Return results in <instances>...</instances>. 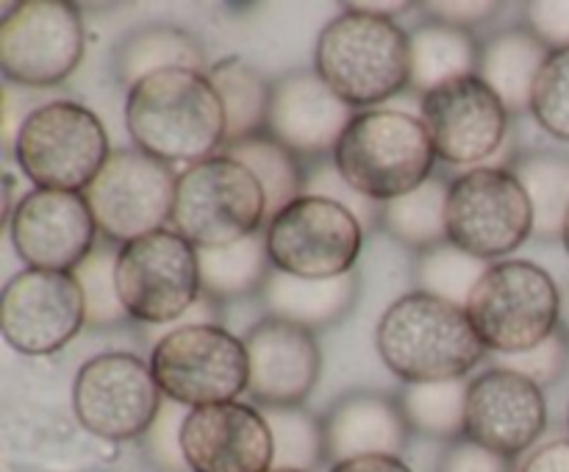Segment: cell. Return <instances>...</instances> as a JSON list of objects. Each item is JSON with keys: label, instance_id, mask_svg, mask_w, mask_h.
<instances>
[{"label": "cell", "instance_id": "obj_1", "mask_svg": "<svg viewBox=\"0 0 569 472\" xmlns=\"http://www.w3.org/2000/svg\"><path fill=\"white\" fill-rule=\"evenodd\" d=\"M126 125L133 144L164 164H200L226 148L228 120L203 70L156 72L128 89Z\"/></svg>", "mask_w": 569, "mask_h": 472}, {"label": "cell", "instance_id": "obj_2", "mask_svg": "<svg viewBox=\"0 0 569 472\" xmlns=\"http://www.w3.org/2000/svg\"><path fill=\"white\" fill-rule=\"evenodd\" d=\"M376 348L387 370L403 383L459 381L487 353L467 309L420 289L383 311Z\"/></svg>", "mask_w": 569, "mask_h": 472}, {"label": "cell", "instance_id": "obj_3", "mask_svg": "<svg viewBox=\"0 0 569 472\" xmlns=\"http://www.w3.org/2000/svg\"><path fill=\"white\" fill-rule=\"evenodd\" d=\"M315 70L339 100L370 111L411 83L409 33L395 20L345 9L317 37Z\"/></svg>", "mask_w": 569, "mask_h": 472}, {"label": "cell", "instance_id": "obj_4", "mask_svg": "<svg viewBox=\"0 0 569 472\" xmlns=\"http://www.w3.org/2000/svg\"><path fill=\"white\" fill-rule=\"evenodd\" d=\"M431 137L420 117L398 109L359 111L333 150L345 181L376 203L400 198L433 175Z\"/></svg>", "mask_w": 569, "mask_h": 472}, {"label": "cell", "instance_id": "obj_5", "mask_svg": "<svg viewBox=\"0 0 569 472\" xmlns=\"http://www.w3.org/2000/svg\"><path fill=\"white\" fill-rule=\"evenodd\" d=\"M472 328L495 355L533 350L561 328V292L553 275L533 261H500L472 289Z\"/></svg>", "mask_w": 569, "mask_h": 472}, {"label": "cell", "instance_id": "obj_6", "mask_svg": "<svg viewBox=\"0 0 569 472\" xmlns=\"http://www.w3.org/2000/svg\"><path fill=\"white\" fill-rule=\"evenodd\" d=\"M109 155L103 122L76 100H48L31 109L14 139L17 164L37 189L87 192Z\"/></svg>", "mask_w": 569, "mask_h": 472}, {"label": "cell", "instance_id": "obj_7", "mask_svg": "<svg viewBox=\"0 0 569 472\" xmlns=\"http://www.w3.org/2000/svg\"><path fill=\"white\" fill-rule=\"evenodd\" d=\"M264 222V189L239 161L220 153L178 175L170 225L198 250L253 237Z\"/></svg>", "mask_w": 569, "mask_h": 472}, {"label": "cell", "instance_id": "obj_8", "mask_svg": "<svg viewBox=\"0 0 569 472\" xmlns=\"http://www.w3.org/2000/svg\"><path fill=\"white\" fill-rule=\"evenodd\" d=\"M150 370L167 400L203 409L233 403L250 389V359L244 339L222 325H189L156 339Z\"/></svg>", "mask_w": 569, "mask_h": 472}, {"label": "cell", "instance_id": "obj_9", "mask_svg": "<svg viewBox=\"0 0 569 472\" xmlns=\"http://www.w3.org/2000/svg\"><path fill=\"white\" fill-rule=\"evenodd\" d=\"M117 292L131 320L153 328L172 325L203 294L198 248L172 228L120 244Z\"/></svg>", "mask_w": 569, "mask_h": 472}, {"label": "cell", "instance_id": "obj_10", "mask_svg": "<svg viewBox=\"0 0 569 472\" xmlns=\"http://www.w3.org/2000/svg\"><path fill=\"white\" fill-rule=\"evenodd\" d=\"M533 237V209L511 170L472 167L450 183L448 242L476 259L515 253Z\"/></svg>", "mask_w": 569, "mask_h": 472}, {"label": "cell", "instance_id": "obj_11", "mask_svg": "<svg viewBox=\"0 0 569 472\" xmlns=\"http://www.w3.org/2000/svg\"><path fill=\"white\" fill-rule=\"evenodd\" d=\"M264 237L272 270L326 281L353 272L365 228L333 200L300 194L267 222Z\"/></svg>", "mask_w": 569, "mask_h": 472}, {"label": "cell", "instance_id": "obj_12", "mask_svg": "<svg viewBox=\"0 0 569 472\" xmlns=\"http://www.w3.org/2000/svg\"><path fill=\"white\" fill-rule=\"evenodd\" d=\"M178 172L139 148L111 150L83 192L106 242L128 244L161 231L172 217Z\"/></svg>", "mask_w": 569, "mask_h": 472}, {"label": "cell", "instance_id": "obj_13", "mask_svg": "<svg viewBox=\"0 0 569 472\" xmlns=\"http://www.w3.org/2000/svg\"><path fill=\"white\" fill-rule=\"evenodd\" d=\"M164 392L156 383L150 361L133 353L92 355L72 383V411L83 431L103 442L142 439L159 416Z\"/></svg>", "mask_w": 569, "mask_h": 472}, {"label": "cell", "instance_id": "obj_14", "mask_svg": "<svg viewBox=\"0 0 569 472\" xmlns=\"http://www.w3.org/2000/svg\"><path fill=\"white\" fill-rule=\"evenodd\" d=\"M83 20L67 0H26L0 22V70L9 83L56 87L83 59Z\"/></svg>", "mask_w": 569, "mask_h": 472}, {"label": "cell", "instance_id": "obj_15", "mask_svg": "<svg viewBox=\"0 0 569 472\" xmlns=\"http://www.w3.org/2000/svg\"><path fill=\"white\" fill-rule=\"evenodd\" d=\"M87 325L83 289L72 272L20 270L0 294V333L22 355H50Z\"/></svg>", "mask_w": 569, "mask_h": 472}, {"label": "cell", "instance_id": "obj_16", "mask_svg": "<svg viewBox=\"0 0 569 472\" xmlns=\"http://www.w3.org/2000/svg\"><path fill=\"white\" fill-rule=\"evenodd\" d=\"M420 120L437 159L456 167H487L509 139V111L478 76L456 78L422 94Z\"/></svg>", "mask_w": 569, "mask_h": 472}, {"label": "cell", "instance_id": "obj_17", "mask_svg": "<svg viewBox=\"0 0 569 472\" xmlns=\"http://www.w3.org/2000/svg\"><path fill=\"white\" fill-rule=\"evenodd\" d=\"M17 255L33 270L76 272L98 248V222L83 192L31 189L9 220Z\"/></svg>", "mask_w": 569, "mask_h": 472}, {"label": "cell", "instance_id": "obj_18", "mask_svg": "<svg viewBox=\"0 0 569 472\" xmlns=\"http://www.w3.org/2000/svg\"><path fill=\"white\" fill-rule=\"evenodd\" d=\"M548 425L542 386L503 366H489L470 381L465 436L500 455L517 459L533 448Z\"/></svg>", "mask_w": 569, "mask_h": 472}, {"label": "cell", "instance_id": "obj_19", "mask_svg": "<svg viewBox=\"0 0 569 472\" xmlns=\"http://www.w3.org/2000/svg\"><path fill=\"white\" fill-rule=\"evenodd\" d=\"M181 444L192 472H270L276 464L264 414L239 400L189 409Z\"/></svg>", "mask_w": 569, "mask_h": 472}, {"label": "cell", "instance_id": "obj_20", "mask_svg": "<svg viewBox=\"0 0 569 472\" xmlns=\"http://www.w3.org/2000/svg\"><path fill=\"white\" fill-rule=\"evenodd\" d=\"M250 359V389L264 409L300 405L317 386L322 370L315 331L264 317L244 333Z\"/></svg>", "mask_w": 569, "mask_h": 472}, {"label": "cell", "instance_id": "obj_21", "mask_svg": "<svg viewBox=\"0 0 569 472\" xmlns=\"http://www.w3.org/2000/svg\"><path fill=\"white\" fill-rule=\"evenodd\" d=\"M356 114L317 70H295L272 81L267 133L295 155L333 153Z\"/></svg>", "mask_w": 569, "mask_h": 472}, {"label": "cell", "instance_id": "obj_22", "mask_svg": "<svg viewBox=\"0 0 569 472\" xmlns=\"http://www.w3.org/2000/svg\"><path fill=\"white\" fill-rule=\"evenodd\" d=\"M326 455L333 464L365 455H398L409 442V422L398 398L353 392L339 400L322 420Z\"/></svg>", "mask_w": 569, "mask_h": 472}, {"label": "cell", "instance_id": "obj_23", "mask_svg": "<svg viewBox=\"0 0 569 472\" xmlns=\"http://www.w3.org/2000/svg\"><path fill=\"white\" fill-rule=\"evenodd\" d=\"M356 294H359V278L353 272L315 281V278H298L272 270L261 287L267 317L295 322L309 331L337 325L353 309Z\"/></svg>", "mask_w": 569, "mask_h": 472}, {"label": "cell", "instance_id": "obj_24", "mask_svg": "<svg viewBox=\"0 0 569 472\" xmlns=\"http://www.w3.org/2000/svg\"><path fill=\"white\" fill-rule=\"evenodd\" d=\"M550 50L528 28H515L489 39L481 48L478 78L492 89L509 114L531 111L533 87Z\"/></svg>", "mask_w": 569, "mask_h": 472}, {"label": "cell", "instance_id": "obj_25", "mask_svg": "<svg viewBox=\"0 0 569 472\" xmlns=\"http://www.w3.org/2000/svg\"><path fill=\"white\" fill-rule=\"evenodd\" d=\"M411 56V89L420 94L433 92L442 83L465 76H478L481 48L476 37L465 28L426 22L409 33Z\"/></svg>", "mask_w": 569, "mask_h": 472}, {"label": "cell", "instance_id": "obj_26", "mask_svg": "<svg viewBox=\"0 0 569 472\" xmlns=\"http://www.w3.org/2000/svg\"><path fill=\"white\" fill-rule=\"evenodd\" d=\"M206 53L198 39L189 31L176 26H148L131 31L114 50V70L117 78L128 89L137 87L144 78L156 72L176 70H203Z\"/></svg>", "mask_w": 569, "mask_h": 472}, {"label": "cell", "instance_id": "obj_27", "mask_svg": "<svg viewBox=\"0 0 569 472\" xmlns=\"http://www.w3.org/2000/svg\"><path fill=\"white\" fill-rule=\"evenodd\" d=\"M200 289L217 303L242 300L259 292L272 272L264 231L244 237L226 248L198 250Z\"/></svg>", "mask_w": 569, "mask_h": 472}, {"label": "cell", "instance_id": "obj_28", "mask_svg": "<svg viewBox=\"0 0 569 472\" xmlns=\"http://www.w3.org/2000/svg\"><path fill=\"white\" fill-rule=\"evenodd\" d=\"M206 76H209L211 87L217 89L222 109H226V148L242 142V139L267 133L272 83L256 67H250L239 56H228V59L211 64Z\"/></svg>", "mask_w": 569, "mask_h": 472}, {"label": "cell", "instance_id": "obj_29", "mask_svg": "<svg viewBox=\"0 0 569 472\" xmlns=\"http://www.w3.org/2000/svg\"><path fill=\"white\" fill-rule=\"evenodd\" d=\"M511 172L531 200L533 237L542 242L565 237L569 214V155L559 150H531L517 155Z\"/></svg>", "mask_w": 569, "mask_h": 472}, {"label": "cell", "instance_id": "obj_30", "mask_svg": "<svg viewBox=\"0 0 569 472\" xmlns=\"http://www.w3.org/2000/svg\"><path fill=\"white\" fill-rule=\"evenodd\" d=\"M448 198L450 183L431 175L411 192L381 203V228L415 250H431L448 242Z\"/></svg>", "mask_w": 569, "mask_h": 472}, {"label": "cell", "instance_id": "obj_31", "mask_svg": "<svg viewBox=\"0 0 569 472\" xmlns=\"http://www.w3.org/2000/svg\"><path fill=\"white\" fill-rule=\"evenodd\" d=\"M222 155L248 167L256 181L261 183L267 200V222L303 194L306 178L300 172L298 155L283 148L281 142H276L270 133H259V137L228 144V148H222Z\"/></svg>", "mask_w": 569, "mask_h": 472}, {"label": "cell", "instance_id": "obj_32", "mask_svg": "<svg viewBox=\"0 0 569 472\" xmlns=\"http://www.w3.org/2000/svg\"><path fill=\"white\" fill-rule=\"evenodd\" d=\"M470 381H437V383H406L398 394L406 422L411 431L428 439L456 442L465 436V411Z\"/></svg>", "mask_w": 569, "mask_h": 472}, {"label": "cell", "instance_id": "obj_33", "mask_svg": "<svg viewBox=\"0 0 569 472\" xmlns=\"http://www.w3.org/2000/svg\"><path fill=\"white\" fill-rule=\"evenodd\" d=\"M272 433L276 448V464L272 470H298L315 472L326 455V431L322 420L303 411L300 405H283V409H261Z\"/></svg>", "mask_w": 569, "mask_h": 472}, {"label": "cell", "instance_id": "obj_34", "mask_svg": "<svg viewBox=\"0 0 569 472\" xmlns=\"http://www.w3.org/2000/svg\"><path fill=\"white\" fill-rule=\"evenodd\" d=\"M489 267H492L489 261L476 259V255L465 253L456 244L445 242L420 255L417 281H420V292L433 294V298H442L448 303L467 309L472 289L487 275Z\"/></svg>", "mask_w": 569, "mask_h": 472}, {"label": "cell", "instance_id": "obj_35", "mask_svg": "<svg viewBox=\"0 0 569 472\" xmlns=\"http://www.w3.org/2000/svg\"><path fill=\"white\" fill-rule=\"evenodd\" d=\"M72 275L78 278L83 289L87 325L106 328L120 325L122 320H131L128 311L122 309L120 292H117V253L109 244H98L94 253Z\"/></svg>", "mask_w": 569, "mask_h": 472}, {"label": "cell", "instance_id": "obj_36", "mask_svg": "<svg viewBox=\"0 0 569 472\" xmlns=\"http://www.w3.org/2000/svg\"><path fill=\"white\" fill-rule=\"evenodd\" d=\"M531 114L550 137L569 142V50L545 61L531 98Z\"/></svg>", "mask_w": 569, "mask_h": 472}, {"label": "cell", "instance_id": "obj_37", "mask_svg": "<svg viewBox=\"0 0 569 472\" xmlns=\"http://www.w3.org/2000/svg\"><path fill=\"white\" fill-rule=\"evenodd\" d=\"M187 414V405L164 398L159 416H156L153 425H150L148 433L142 436L144 459H148V464L153 466L156 472H192L187 459H183L181 444V431Z\"/></svg>", "mask_w": 569, "mask_h": 472}, {"label": "cell", "instance_id": "obj_38", "mask_svg": "<svg viewBox=\"0 0 569 472\" xmlns=\"http://www.w3.org/2000/svg\"><path fill=\"white\" fill-rule=\"evenodd\" d=\"M495 366H503V370H515L520 375H526L528 381H533L537 386H550V383L559 381L569 366V337L565 331H556L553 337L545 339L542 344H537L533 350L517 355H495Z\"/></svg>", "mask_w": 569, "mask_h": 472}, {"label": "cell", "instance_id": "obj_39", "mask_svg": "<svg viewBox=\"0 0 569 472\" xmlns=\"http://www.w3.org/2000/svg\"><path fill=\"white\" fill-rule=\"evenodd\" d=\"M303 194L333 200V203H339L342 209H348L350 214L361 222L365 233L376 231V228L381 225V203L356 192V189L345 181L342 172L337 170V164H322L317 167V170H311V175L306 178L303 183Z\"/></svg>", "mask_w": 569, "mask_h": 472}, {"label": "cell", "instance_id": "obj_40", "mask_svg": "<svg viewBox=\"0 0 569 472\" xmlns=\"http://www.w3.org/2000/svg\"><path fill=\"white\" fill-rule=\"evenodd\" d=\"M520 466L515 459L500 455L495 450L483 448V444L472 442V439L461 436L445 448L442 459H439V472H517Z\"/></svg>", "mask_w": 569, "mask_h": 472}, {"label": "cell", "instance_id": "obj_41", "mask_svg": "<svg viewBox=\"0 0 569 472\" xmlns=\"http://www.w3.org/2000/svg\"><path fill=\"white\" fill-rule=\"evenodd\" d=\"M526 11L528 31L537 33L550 53L569 50V0H537L528 3Z\"/></svg>", "mask_w": 569, "mask_h": 472}, {"label": "cell", "instance_id": "obj_42", "mask_svg": "<svg viewBox=\"0 0 569 472\" xmlns=\"http://www.w3.org/2000/svg\"><path fill=\"white\" fill-rule=\"evenodd\" d=\"M422 9L431 11L437 22L470 31L478 22H487L498 11V3H489V0H467V3L465 0H445V3H422Z\"/></svg>", "mask_w": 569, "mask_h": 472}, {"label": "cell", "instance_id": "obj_43", "mask_svg": "<svg viewBox=\"0 0 569 472\" xmlns=\"http://www.w3.org/2000/svg\"><path fill=\"white\" fill-rule=\"evenodd\" d=\"M517 472H569V436L533 450Z\"/></svg>", "mask_w": 569, "mask_h": 472}, {"label": "cell", "instance_id": "obj_44", "mask_svg": "<svg viewBox=\"0 0 569 472\" xmlns=\"http://www.w3.org/2000/svg\"><path fill=\"white\" fill-rule=\"evenodd\" d=\"M328 472H411V466L398 455H365L333 464Z\"/></svg>", "mask_w": 569, "mask_h": 472}, {"label": "cell", "instance_id": "obj_45", "mask_svg": "<svg viewBox=\"0 0 569 472\" xmlns=\"http://www.w3.org/2000/svg\"><path fill=\"white\" fill-rule=\"evenodd\" d=\"M345 9L361 11V14L383 17V20H395V17H400L403 11H409L411 3H403V0H392V3H387V0H378V3H365V0H359V3H348Z\"/></svg>", "mask_w": 569, "mask_h": 472}, {"label": "cell", "instance_id": "obj_46", "mask_svg": "<svg viewBox=\"0 0 569 472\" xmlns=\"http://www.w3.org/2000/svg\"><path fill=\"white\" fill-rule=\"evenodd\" d=\"M561 331L569 337V289L561 294Z\"/></svg>", "mask_w": 569, "mask_h": 472}, {"label": "cell", "instance_id": "obj_47", "mask_svg": "<svg viewBox=\"0 0 569 472\" xmlns=\"http://www.w3.org/2000/svg\"><path fill=\"white\" fill-rule=\"evenodd\" d=\"M561 242H565V248L569 253V214H567V222H565V237H561Z\"/></svg>", "mask_w": 569, "mask_h": 472}, {"label": "cell", "instance_id": "obj_48", "mask_svg": "<svg viewBox=\"0 0 569 472\" xmlns=\"http://www.w3.org/2000/svg\"><path fill=\"white\" fill-rule=\"evenodd\" d=\"M270 472H298V470H270Z\"/></svg>", "mask_w": 569, "mask_h": 472}]
</instances>
